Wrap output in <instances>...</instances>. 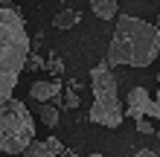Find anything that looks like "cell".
I'll list each match as a JSON object with an SVG mask.
<instances>
[{
  "instance_id": "18",
  "label": "cell",
  "mask_w": 160,
  "mask_h": 157,
  "mask_svg": "<svg viewBox=\"0 0 160 157\" xmlns=\"http://www.w3.org/2000/svg\"><path fill=\"white\" fill-rule=\"evenodd\" d=\"M6 3H9V0H0V6H6Z\"/></svg>"
},
{
  "instance_id": "21",
  "label": "cell",
  "mask_w": 160,
  "mask_h": 157,
  "mask_svg": "<svg viewBox=\"0 0 160 157\" xmlns=\"http://www.w3.org/2000/svg\"><path fill=\"white\" fill-rule=\"evenodd\" d=\"M157 131H160V128H157Z\"/></svg>"
},
{
  "instance_id": "5",
  "label": "cell",
  "mask_w": 160,
  "mask_h": 157,
  "mask_svg": "<svg viewBox=\"0 0 160 157\" xmlns=\"http://www.w3.org/2000/svg\"><path fill=\"white\" fill-rule=\"evenodd\" d=\"M152 108H154V99H152V93H148L146 87H131V90H128L125 116H131V119L137 122V119L152 116Z\"/></svg>"
},
{
  "instance_id": "7",
  "label": "cell",
  "mask_w": 160,
  "mask_h": 157,
  "mask_svg": "<svg viewBox=\"0 0 160 157\" xmlns=\"http://www.w3.org/2000/svg\"><path fill=\"white\" fill-rule=\"evenodd\" d=\"M61 154H67V149H64V143L58 140V137L38 140V143H32L29 149L23 151V157H61Z\"/></svg>"
},
{
  "instance_id": "13",
  "label": "cell",
  "mask_w": 160,
  "mask_h": 157,
  "mask_svg": "<svg viewBox=\"0 0 160 157\" xmlns=\"http://www.w3.org/2000/svg\"><path fill=\"white\" fill-rule=\"evenodd\" d=\"M152 116L160 119V85H157V93H154V108H152Z\"/></svg>"
},
{
  "instance_id": "14",
  "label": "cell",
  "mask_w": 160,
  "mask_h": 157,
  "mask_svg": "<svg viewBox=\"0 0 160 157\" xmlns=\"http://www.w3.org/2000/svg\"><path fill=\"white\" fill-rule=\"evenodd\" d=\"M47 67H50V70H52V73H58V70H64V64H61V61H58V58H52V61H50V64H47Z\"/></svg>"
},
{
  "instance_id": "8",
  "label": "cell",
  "mask_w": 160,
  "mask_h": 157,
  "mask_svg": "<svg viewBox=\"0 0 160 157\" xmlns=\"http://www.w3.org/2000/svg\"><path fill=\"white\" fill-rule=\"evenodd\" d=\"M90 9L93 15L102 17V21H114V17H119V0H90Z\"/></svg>"
},
{
  "instance_id": "1",
  "label": "cell",
  "mask_w": 160,
  "mask_h": 157,
  "mask_svg": "<svg viewBox=\"0 0 160 157\" xmlns=\"http://www.w3.org/2000/svg\"><path fill=\"white\" fill-rule=\"evenodd\" d=\"M160 55V26L119 15L108 44V67H148Z\"/></svg>"
},
{
  "instance_id": "17",
  "label": "cell",
  "mask_w": 160,
  "mask_h": 157,
  "mask_svg": "<svg viewBox=\"0 0 160 157\" xmlns=\"http://www.w3.org/2000/svg\"><path fill=\"white\" fill-rule=\"evenodd\" d=\"M84 157H102V154H84Z\"/></svg>"
},
{
  "instance_id": "4",
  "label": "cell",
  "mask_w": 160,
  "mask_h": 157,
  "mask_svg": "<svg viewBox=\"0 0 160 157\" xmlns=\"http://www.w3.org/2000/svg\"><path fill=\"white\" fill-rule=\"evenodd\" d=\"M35 143V119L21 99L0 105V154H21Z\"/></svg>"
},
{
  "instance_id": "20",
  "label": "cell",
  "mask_w": 160,
  "mask_h": 157,
  "mask_svg": "<svg viewBox=\"0 0 160 157\" xmlns=\"http://www.w3.org/2000/svg\"><path fill=\"white\" fill-rule=\"evenodd\" d=\"M0 157H3V154H0Z\"/></svg>"
},
{
  "instance_id": "19",
  "label": "cell",
  "mask_w": 160,
  "mask_h": 157,
  "mask_svg": "<svg viewBox=\"0 0 160 157\" xmlns=\"http://www.w3.org/2000/svg\"><path fill=\"white\" fill-rule=\"evenodd\" d=\"M157 26H160V15H157Z\"/></svg>"
},
{
  "instance_id": "6",
  "label": "cell",
  "mask_w": 160,
  "mask_h": 157,
  "mask_svg": "<svg viewBox=\"0 0 160 157\" xmlns=\"http://www.w3.org/2000/svg\"><path fill=\"white\" fill-rule=\"evenodd\" d=\"M58 96H61V81H58V79H50V81H32V87H29V99H35L38 105L58 102Z\"/></svg>"
},
{
  "instance_id": "15",
  "label": "cell",
  "mask_w": 160,
  "mask_h": 157,
  "mask_svg": "<svg viewBox=\"0 0 160 157\" xmlns=\"http://www.w3.org/2000/svg\"><path fill=\"white\" fill-rule=\"evenodd\" d=\"M26 64H29V67H32V70H38V67H44V61H41V58H29V61H26Z\"/></svg>"
},
{
  "instance_id": "12",
  "label": "cell",
  "mask_w": 160,
  "mask_h": 157,
  "mask_svg": "<svg viewBox=\"0 0 160 157\" xmlns=\"http://www.w3.org/2000/svg\"><path fill=\"white\" fill-rule=\"evenodd\" d=\"M137 131H140V134H154V122H152V116L137 119Z\"/></svg>"
},
{
  "instance_id": "2",
  "label": "cell",
  "mask_w": 160,
  "mask_h": 157,
  "mask_svg": "<svg viewBox=\"0 0 160 157\" xmlns=\"http://www.w3.org/2000/svg\"><path fill=\"white\" fill-rule=\"evenodd\" d=\"M26 61H29V35L23 15L12 6H0V105L12 99Z\"/></svg>"
},
{
  "instance_id": "9",
  "label": "cell",
  "mask_w": 160,
  "mask_h": 157,
  "mask_svg": "<svg viewBox=\"0 0 160 157\" xmlns=\"http://www.w3.org/2000/svg\"><path fill=\"white\" fill-rule=\"evenodd\" d=\"M58 116H61V110L55 108L52 102L38 105V119H41V125H47V128H55V125H58Z\"/></svg>"
},
{
  "instance_id": "11",
  "label": "cell",
  "mask_w": 160,
  "mask_h": 157,
  "mask_svg": "<svg viewBox=\"0 0 160 157\" xmlns=\"http://www.w3.org/2000/svg\"><path fill=\"white\" fill-rule=\"evenodd\" d=\"M55 108H67V110H73V108H79V93H76V90H67V93H64V102H61V99H58V102H52Z\"/></svg>"
},
{
  "instance_id": "10",
  "label": "cell",
  "mask_w": 160,
  "mask_h": 157,
  "mask_svg": "<svg viewBox=\"0 0 160 157\" xmlns=\"http://www.w3.org/2000/svg\"><path fill=\"white\" fill-rule=\"evenodd\" d=\"M76 23H79V12H73V9H61V12L52 17L55 29H70V26H76Z\"/></svg>"
},
{
  "instance_id": "16",
  "label": "cell",
  "mask_w": 160,
  "mask_h": 157,
  "mask_svg": "<svg viewBox=\"0 0 160 157\" xmlns=\"http://www.w3.org/2000/svg\"><path fill=\"white\" fill-rule=\"evenodd\" d=\"M134 157H157V154H154V151H148V149H140Z\"/></svg>"
},
{
  "instance_id": "3",
  "label": "cell",
  "mask_w": 160,
  "mask_h": 157,
  "mask_svg": "<svg viewBox=\"0 0 160 157\" xmlns=\"http://www.w3.org/2000/svg\"><path fill=\"white\" fill-rule=\"evenodd\" d=\"M90 90H93V105H90V122H96L102 128H119L125 108L119 102V85L114 70L108 67V61L96 64L90 70Z\"/></svg>"
}]
</instances>
